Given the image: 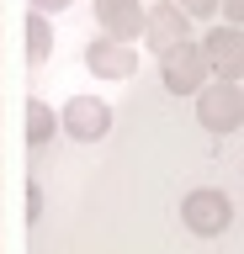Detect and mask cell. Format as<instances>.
<instances>
[{
    "instance_id": "cell-1",
    "label": "cell",
    "mask_w": 244,
    "mask_h": 254,
    "mask_svg": "<svg viewBox=\"0 0 244 254\" xmlns=\"http://www.w3.org/2000/svg\"><path fill=\"white\" fill-rule=\"evenodd\" d=\"M191 228H223V196H191Z\"/></svg>"
}]
</instances>
